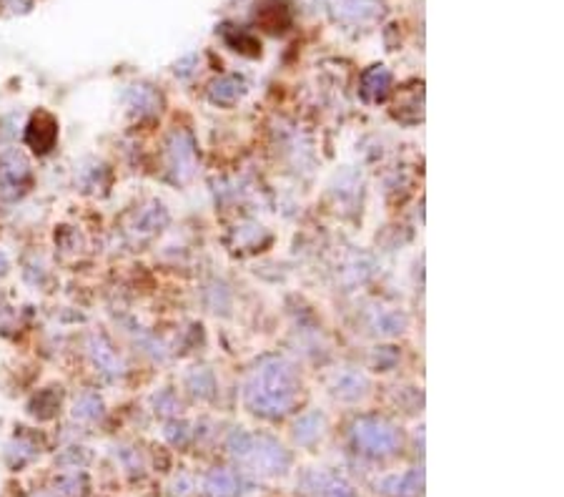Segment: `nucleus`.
<instances>
[{
  "instance_id": "obj_1",
  "label": "nucleus",
  "mask_w": 564,
  "mask_h": 497,
  "mask_svg": "<svg viewBox=\"0 0 564 497\" xmlns=\"http://www.w3.org/2000/svg\"><path fill=\"white\" fill-rule=\"evenodd\" d=\"M246 404L256 415H286L299 399V379L283 359H263L246 382Z\"/></svg>"
},
{
  "instance_id": "obj_2",
  "label": "nucleus",
  "mask_w": 564,
  "mask_h": 497,
  "mask_svg": "<svg viewBox=\"0 0 564 497\" xmlns=\"http://www.w3.org/2000/svg\"><path fill=\"white\" fill-rule=\"evenodd\" d=\"M354 442L369 454H391L399 447V432L379 417H361L354 422Z\"/></svg>"
},
{
  "instance_id": "obj_3",
  "label": "nucleus",
  "mask_w": 564,
  "mask_h": 497,
  "mask_svg": "<svg viewBox=\"0 0 564 497\" xmlns=\"http://www.w3.org/2000/svg\"><path fill=\"white\" fill-rule=\"evenodd\" d=\"M58 139V123L50 114H36L28 123V131H25V141L31 146L33 151L45 153L53 148Z\"/></svg>"
},
{
  "instance_id": "obj_4",
  "label": "nucleus",
  "mask_w": 564,
  "mask_h": 497,
  "mask_svg": "<svg viewBox=\"0 0 564 497\" xmlns=\"http://www.w3.org/2000/svg\"><path fill=\"white\" fill-rule=\"evenodd\" d=\"M251 452L256 454V465L266 467L269 472L283 470L288 465V454L283 452V447L276 445L274 440H266V437L263 440H253Z\"/></svg>"
},
{
  "instance_id": "obj_5",
  "label": "nucleus",
  "mask_w": 564,
  "mask_h": 497,
  "mask_svg": "<svg viewBox=\"0 0 564 497\" xmlns=\"http://www.w3.org/2000/svg\"><path fill=\"white\" fill-rule=\"evenodd\" d=\"M421 472H407V475H394L382 482V492L389 497H416L421 492Z\"/></svg>"
},
{
  "instance_id": "obj_6",
  "label": "nucleus",
  "mask_w": 564,
  "mask_h": 497,
  "mask_svg": "<svg viewBox=\"0 0 564 497\" xmlns=\"http://www.w3.org/2000/svg\"><path fill=\"white\" fill-rule=\"evenodd\" d=\"M389 86H391V76H389V70L382 68V66L369 68L361 78V93L363 98H369V101H382L384 95L389 93Z\"/></svg>"
},
{
  "instance_id": "obj_7",
  "label": "nucleus",
  "mask_w": 564,
  "mask_h": 497,
  "mask_svg": "<svg viewBox=\"0 0 564 497\" xmlns=\"http://www.w3.org/2000/svg\"><path fill=\"white\" fill-rule=\"evenodd\" d=\"M28 176V161L20 151L10 148V151L0 153V178L8 183H18Z\"/></svg>"
},
{
  "instance_id": "obj_8",
  "label": "nucleus",
  "mask_w": 564,
  "mask_h": 497,
  "mask_svg": "<svg viewBox=\"0 0 564 497\" xmlns=\"http://www.w3.org/2000/svg\"><path fill=\"white\" fill-rule=\"evenodd\" d=\"M88 346H91V357H93V362L98 365V369L108 372V374H120L123 365H120V359L116 357V352L106 344L103 337H93Z\"/></svg>"
},
{
  "instance_id": "obj_9",
  "label": "nucleus",
  "mask_w": 564,
  "mask_h": 497,
  "mask_svg": "<svg viewBox=\"0 0 564 497\" xmlns=\"http://www.w3.org/2000/svg\"><path fill=\"white\" fill-rule=\"evenodd\" d=\"M363 390H366V379H363V374H359V372H341L336 377V382H334V395L341 397V399H359V397L363 395Z\"/></svg>"
},
{
  "instance_id": "obj_10",
  "label": "nucleus",
  "mask_w": 564,
  "mask_h": 497,
  "mask_svg": "<svg viewBox=\"0 0 564 497\" xmlns=\"http://www.w3.org/2000/svg\"><path fill=\"white\" fill-rule=\"evenodd\" d=\"M208 95H211V101L219 103V106H231V103L238 101V95H241V81H238V78H219V81L211 86Z\"/></svg>"
},
{
  "instance_id": "obj_11",
  "label": "nucleus",
  "mask_w": 564,
  "mask_h": 497,
  "mask_svg": "<svg viewBox=\"0 0 564 497\" xmlns=\"http://www.w3.org/2000/svg\"><path fill=\"white\" fill-rule=\"evenodd\" d=\"M206 490L213 497H231L236 492V477L226 470H213L206 477Z\"/></svg>"
},
{
  "instance_id": "obj_12",
  "label": "nucleus",
  "mask_w": 564,
  "mask_h": 497,
  "mask_svg": "<svg viewBox=\"0 0 564 497\" xmlns=\"http://www.w3.org/2000/svg\"><path fill=\"white\" fill-rule=\"evenodd\" d=\"M100 412H103V402H100V397L95 392H86V395L75 399L73 407L75 420H95V417H100Z\"/></svg>"
},
{
  "instance_id": "obj_13",
  "label": "nucleus",
  "mask_w": 564,
  "mask_h": 497,
  "mask_svg": "<svg viewBox=\"0 0 564 497\" xmlns=\"http://www.w3.org/2000/svg\"><path fill=\"white\" fill-rule=\"evenodd\" d=\"M321 427H324V420L321 415L311 412V415H304L299 422H296V440L299 442H313L321 434Z\"/></svg>"
},
{
  "instance_id": "obj_14",
  "label": "nucleus",
  "mask_w": 564,
  "mask_h": 497,
  "mask_svg": "<svg viewBox=\"0 0 564 497\" xmlns=\"http://www.w3.org/2000/svg\"><path fill=\"white\" fill-rule=\"evenodd\" d=\"M188 387H191V392L198 397H211L213 392V377L208 374L206 369H196L191 377H188Z\"/></svg>"
},
{
  "instance_id": "obj_15",
  "label": "nucleus",
  "mask_w": 564,
  "mask_h": 497,
  "mask_svg": "<svg viewBox=\"0 0 564 497\" xmlns=\"http://www.w3.org/2000/svg\"><path fill=\"white\" fill-rule=\"evenodd\" d=\"M156 106H158V98L153 91L143 89V86L133 91V108H136L138 114H153Z\"/></svg>"
},
{
  "instance_id": "obj_16",
  "label": "nucleus",
  "mask_w": 564,
  "mask_h": 497,
  "mask_svg": "<svg viewBox=\"0 0 564 497\" xmlns=\"http://www.w3.org/2000/svg\"><path fill=\"white\" fill-rule=\"evenodd\" d=\"M376 327H379V332L382 334H396V332H401V327H404V316H401L399 312H379V316H376Z\"/></svg>"
},
{
  "instance_id": "obj_17",
  "label": "nucleus",
  "mask_w": 564,
  "mask_h": 497,
  "mask_svg": "<svg viewBox=\"0 0 564 497\" xmlns=\"http://www.w3.org/2000/svg\"><path fill=\"white\" fill-rule=\"evenodd\" d=\"M163 221H166V211L161 206H150L141 214V224L138 227L143 229V231H153V229L163 227Z\"/></svg>"
},
{
  "instance_id": "obj_18",
  "label": "nucleus",
  "mask_w": 564,
  "mask_h": 497,
  "mask_svg": "<svg viewBox=\"0 0 564 497\" xmlns=\"http://www.w3.org/2000/svg\"><path fill=\"white\" fill-rule=\"evenodd\" d=\"M251 447H253V437H251V434L233 432L231 437H228V450H231L233 454L246 457V454H251Z\"/></svg>"
},
{
  "instance_id": "obj_19",
  "label": "nucleus",
  "mask_w": 564,
  "mask_h": 497,
  "mask_svg": "<svg viewBox=\"0 0 564 497\" xmlns=\"http://www.w3.org/2000/svg\"><path fill=\"white\" fill-rule=\"evenodd\" d=\"M86 484V480L83 477H78V475H73V477H65V480H61L58 482V495L61 497H81V487Z\"/></svg>"
}]
</instances>
